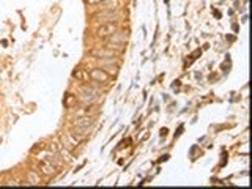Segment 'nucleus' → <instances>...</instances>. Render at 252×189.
I'll list each match as a JSON object with an SVG mask.
<instances>
[{
  "label": "nucleus",
  "instance_id": "nucleus-1",
  "mask_svg": "<svg viewBox=\"0 0 252 189\" xmlns=\"http://www.w3.org/2000/svg\"><path fill=\"white\" fill-rule=\"evenodd\" d=\"M117 32V25L114 22H109V24H104V25H101L99 29H98V35L99 36H110V35H114Z\"/></svg>",
  "mask_w": 252,
  "mask_h": 189
},
{
  "label": "nucleus",
  "instance_id": "nucleus-2",
  "mask_svg": "<svg viewBox=\"0 0 252 189\" xmlns=\"http://www.w3.org/2000/svg\"><path fill=\"white\" fill-rule=\"evenodd\" d=\"M90 77L93 81H98V82H106L109 79V74L104 69H91L90 71Z\"/></svg>",
  "mask_w": 252,
  "mask_h": 189
},
{
  "label": "nucleus",
  "instance_id": "nucleus-5",
  "mask_svg": "<svg viewBox=\"0 0 252 189\" xmlns=\"http://www.w3.org/2000/svg\"><path fill=\"white\" fill-rule=\"evenodd\" d=\"M93 125V120L88 117H84V118H77L76 120V126H81V128H88Z\"/></svg>",
  "mask_w": 252,
  "mask_h": 189
},
{
  "label": "nucleus",
  "instance_id": "nucleus-8",
  "mask_svg": "<svg viewBox=\"0 0 252 189\" xmlns=\"http://www.w3.org/2000/svg\"><path fill=\"white\" fill-rule=\"evenodd\" d=\"M118 0H106V2H103V8L104 10H117L118 8Z\"/></svg>",
  "mask_w": 252,
  "mask_h": 189
},
{
  "label": "nucleus",
  "instance_id": "nucleus-4",
  "mask_svg": "<svg viewBox=\"0 0 252 189\" xmlns=\"http://www.w3.org/2000/svg\"><path fill=\"white\" fill-rule=\"evenodd\" d=\"M95 17H96V19H106V17H107V21H117V19L120 17V13H114V10H109V11L98 13Z\"/></svg>",
  "mask_w": 252,
  "mask_h": 189
},
{
  "label": "nucleus",
  "instance_id": "nucleus-9",
  "mask_svg": "<svg viewBox=\"0 0 252 189\" xmlns=\"http://www.w3.org/2000/svg\"><path fill=\"white\" fill-rule=\"evenodd\" d=\"M29 181H30L32 184H40V183H41L40 177H38L35 172H30V173H29Z\"/></svg>",
  "mask_w": 252,
  "mask_h": 189
},
{
  "label": "nucleus",
  "instance_id": "nucleus-10",
  "mask_svg": "<svg viewBox=\"0 0 252 189\" xmlns=\"http://www.w3.org/2000/svg\"><path fill=\"white\" fill-rule=\"evenodd\" d=\"M74 77H77V79H84V71L82 69H77L74 73Z\"/></svg>",
  "mask_w": 252,
  "mask_h": 189
},
{
  "label": "nucleus",
  "instance_id": "nucleus-7",
  "mask_svg": "<svg viewBox=\"0 0 252 189\" xmlns=\"http://www.w3.org/2000/svg\"><path fill=\"white\" fill-rule=\"evenodd\" d=\"M41 170H43V173H46V175H54L55 173V167L52 164H49V162H44L43 165H41Z\"/></svg>",
  "mask_w": 252,
  "mask_h": 189
},
{
  "label": "nucleus",
  "instance_id": "nucleus-11",
  "mask_svg": "<svg viewBox=\"0 0 252 189\" xmlns=\"http://www.w3.org/2000/svg\"><path fill=\"white\" fill-rule=\"evenodd\" d=\"M87 2H88L90 5H98V3L103 2V0H87Z\"/></svg>",
  "mask_w": 252,
  "mask_h": 189
},
{
  "label": "nucleus",
  "instance_id": "nucleus-3",
  "mask_svg": "<svg viewBox=\"0 0 252 189\" xmlns=\"http://www.w3.org/2000/svg\"><path fill=\"white\" fill-rule=\"evenodd\" d=\"M91 55L98 58H115V52L112 49H93Z\"/></svg>",
  "mask_w": 252,
  "mask_h": 189
},
{
  "label": "nucleus",
  "instance_id": "nucleus-6",
  "mask_svg": "<svg viewBox=\"0 0 252 189\" xmlns=\"http://www.w3.org/2000/svg\"><path fill=\"white\" fill-rule=\"evenodd\" d=\"M124 39H126V33H121V32H115V33L112 35V43H115V44H121V46H123Z\"/></svg>",
  "mask_w": 252,
  "mask_h": 189
}]
</instances>
